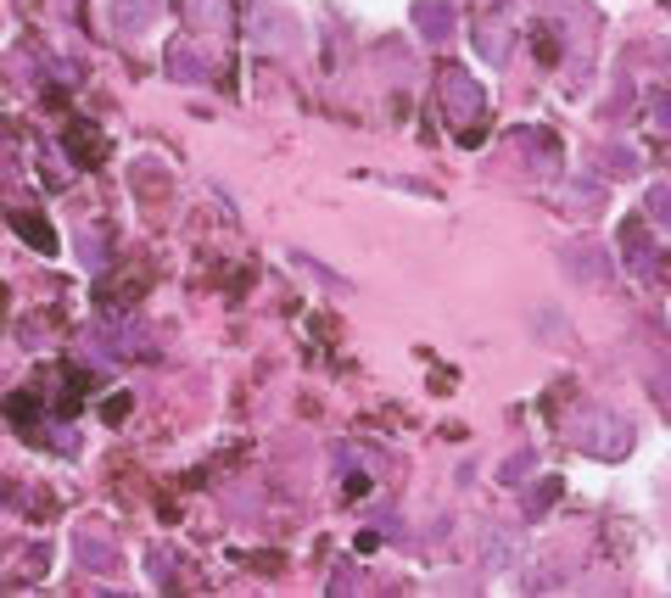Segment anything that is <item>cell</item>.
I'll return each mask as SVG.
<instances>
[{"mask_svg":"<svg viewBox=\"0 0 671 598\" xmlns=\"http://www.w3.org/2000/svg\"><path fill=\"white\" fill-rule=\"evenodd\" d=\"M62 146H67V157H73V162H84V168L107 162V140H102V129H96L90 118H67V129H62Z\"/></svg>","mask_w":671,"mask_h":598,"instance_id":"cell-11","label":"cell"},{"mask_svg":"<svg viewBox=\"0 0 671 598\" xmlns=\"http://www.w3.org/2000/svg\"><path fill=\"white\" fill-rule=\"evenodd\" d=\"M643 207H649V218H654V224H665V229H671V185H649V202H643Z\"/></svg>","mask_w":671,"mask_h":598,"instance_id":"cell-24","label":"cell"},{"mask_svg":"<svg viewBox=\"0 0 671 598\" xmlns=\"http://www.w3.org/2000/svg\"><path fill=\"white\" fill-rule=\"evenodd\" d=\"M246 40L258 45V51H297L302 45V29H297V18L280 7V0H252Z\"/></svg>","mask_w":671,"mask_h":598,"instance_id":"cell-4","label":"cell"},{"mask_svg":"<svg viewBox=\"0 0 671 598\" xmlns=\"http://www.w3.org/2000/svg\"><path fill=\"white\" fill-rule=\"evenodd\" d=\"M554 498H560V476H548L543 487H532V492H526V521H543Z\"/></svg>","mask_w":671,"mask_h":598,"instance_id":"cell-22","label":"cell"},{"mask_svg":"<svg viewBox=\"0 0 671 598\" xmlns=\"http://www.w3.org/2000/svg\"><path fill=\"white\" fill-rule=\"evenodd\" d=\"M532 464H537V453H532V448H521L515 459H503V476H498V481H503V487H521Z\"/></svg>","mask_w":671,"mask_h":598,"instance_id":"cell-23","label":"cell"},{"mask_svg":"<svg viewBox=\"0 0 671 598\" xmlns=\"http://www.w3.org/2000/svg\"><path fill=\"white\" fill-rule=\"evenodd\" d=\"M12 229L34 246V252H56V229L40 218V213H29V207H12Z\"/></svg>","mask_w":671,"mask_h":598,"instance_id":"cell-16","label":"cell"},{"mask_svg":"<svg viewBox=\"0 0 671 598\" xmlns=\"http://www.w3.org/2000/svg\"><path fill=\"white\" fill-rule=\"evenodd\" d=\"M638 375H643V386H649V397H654V408L660 414H671V341L660 335V324H649V330H638Z\"/></svg>","mask_w":671,"mask_h":598,"instance_id":"cell-5","label":"cell"},{"mask_svg":"<svg viewBox=\"0 0 671 598\" xmlns=\"http://www.w3.org/2000/svg\"><path fill=\"white\" fill-rule=\"evenodd\" d=\"M599 207H605L599 180H565V185H560V213H571V218H594Z\"/></svg>","mask_w":671,"mask_h":598,"instance_id":"cell-14","label":"cell"},{"mask_svg":"<svg viewBox=\"0 0 671 598\" xmlns=\"http://www.w3.org/2000/svg\"><path fill=\"white\" fill-rule=\"evenodd\" d=\"M548 12L565 18V40H571V84H582L587 73V51H594V12L582 7V0H548Z\"/></svg>","mask_w":671,"mask_h":598,"instance_id":"cell-8","label":"cell"},{"mask_svg":"<svg viewBox=\"0 0 671 598\" xmlns=\"http://www.w3.org/2000/svg\"><path fill=\"white\" fill-rule=\"evenodd\" d=\"M565 437L594 459H627L632 453V425L616 408H576L565 419Z\"/></svg>","mask_w":671,"mask_h":598,"instance_id":"cell-1","label":"cell"},{"mask_svg":"<svg viewBox=\"0 0 671 598\" xmlns=\"http://www.w3.org/2000/svg\"><path fill=\"white\" fill-rule=\"evenodd\" d=\"M621 252H627V269H632L643 286L665 275V246L643 229V218H627V224H621Z\"/></svg>","mask_w":671,"mask_h":598,"instance_id":"cell-7","label":"cell"},{"mask_svg":"<svg viewBox=\"0 0 671 598\" xmlns=\"http://www.w3.org/2000/svg\"><path fill=\"white\" fill-rule=\"evenodd\" d=\"M599 162H605V174H610V180L638 174V151H632V146H599Z\"/></svg>","mask_w":671,"mask_h":598,"instance_id":"cell-18","label":"cell"},{"mask_svg":"<svg viewBox=\"0 0 671 598\" xmlns=\"http://www.w3.org/2000/svg\"><path fill=\"white\" fill-rule=\"evenodd\" d=\"M476 45H481L487 62H503V51H510V23H503V18H487V23L476 29Z\"/></svg>","mask_w":671,"mask_h":598,"instance_id":"cell-17","label":"cell"},{"mask_svg":"<svg viewBox=\"0 0 671 598\" xmlns=\"http://www.w3.org/2000/svg\"><path fill=\"white\" fill-rule=\"evenodd\" d=\"M643 118H649L654 135L671 140V96H665V90H649V96H643Z\"/></svg>","mask_w":671,"mask_h":598,"instance_id":"cell-21","label":"cell"},{"mask_svg":"<svg viewBox=\"0 0 671 598\" xmlns=\"http://www.w3.org/2000/svg\"><path fill=\"white\" fill-rule=\"evenodd\" d=\"M330 592H364V570L353 559H342V570L330 576Z\"/></svg>","mask_w":671,"mask_h":598,"instance_id":"cell-25","label":"cell"},{"mask_svg":"<svg viewBox=\"0 0 671 598\" xmlns=\"http://www.w3.org/2000/svg\"><path fill=\"white\" fill-rule=\"evenodd\" d=\"M437 96H443V113L454 118L459 140H476V135H481V113H487L481 84H476L465 67H443V73H437Z\"/></svg>","mask_w":671,"mask_h":598,"instance_id":"cell-3","label":"cell"},{"mask_svg":"<svg viewBox=\"0 0 671 598\" xmlns=\"http://www.w3.org/2000/svg\"><path fill=\"white\" fill-rule=\"evenodd\" d=\"M627 107H632V84H627V78H616V90H610V107H605V118H610V124H621V118H627Z\"/></svg>","mask_w":671,"mask_h":598,"instance_id":"cell-26","label":"cell"},{"mask_svg":"<svg viewBox=\"0 0 671 598\" xmlns=\"http://www.w3.org/2000/svg\"><path fill=\"white\" fill-rule=\"evenodd\" d=\"M454 7H448V0H419V7H414V29L419 34H426V45H448L454 40Z\"/></svg>","mask_w":671,"mask_h":598,"instance_id":"cell-12","label":"cell"},{"mask_svg":"<svg viewBox=\"0 0 671 598\" xmlns=\"http://www.w3.org/2000/svg\"><path fill=\"white\" fill-rule=\"evenodd\" d=\"M18 565H23V570H29V576H40V570H45V548H40V543H34V548H29V554H18Z\"/></svg>","mask_w":671,"mask_h":598,"instance_id":"cell-27","label":"cell"},{"mask_svg":"<svg viewBox=\"0 0 671 598\" xmlns=\"http://www.w3.org/2000/svg\"><path fill=\"white\" fill-rule=\"evenodd\" d=\"M151 18H157V0H113V29L118 34H140V29H151Z\"/></svg>","mask_w":671,"mask_h":598,"instance_id":"cell-15","label":"cell"},{"mask_svg":"<svg viewBox=\"0 0 671 598\" xmlns=\"http://www.w3.org/2000/svg\"><path fill=\"white\" fill-rule=\"evenodd\" d=\"M481 554H487V570H503V565H515V543L503 537V532H481Z\"/></svg>","mask_w":671,"mask_h":598,"instance_id":"cell-20","label":"cell"},{"mask_svg":"<svg viewBox=\"0 0 671 598\" xmlns=\"http://www.w3.org/2000/svg\"><path fill=\"white\" fill-rule=\"evenodd\" d=\"M174 7H180L185 29H196V34H230V23H235L230 0H174Z\"/></svg>","mask_w":671,"mask_h":598,"instance_id":"cell-10","label":"cell"},{"mask_svg":"<svg viewBox=\"0 0 671 598\" xmlns=\"http://www.w3.org/2000/svg\"><path fill=\"white\" fill-rule=\"evenodd\" d=\"M213 56L196 45V40H174V45H168V73H174V78H213Z\"/></svg>","mask_w":671,"mask_h":598,"instance_id":"cell-13","label":"cell"},{"mask_svg":"<svg viewBox=\"0 0 671 598\" xmlns=\"http://www.w3.org/2000/svg\"><path fill=\"white\" fill-rule=\"evenodd\" d=\"M73 554H78V565H84V570H118V543H113L96 521L73 526Z\"/></svg>","mask_w":671,"mask_h":598,"instance_id":"cell-9","label":"cell"},{"mask_svg":"<svg viewBox=\"0 0 671 598\" xmlns=\"http://www.w3.org/2000/svg\"><path fill=\"white\" fill-rule=\"evenodd\" d=\"M560 275L582 291H605L610 286V252L599 241H565L560 246Z\"/></svg>","mask_w":671,"mask_h":598,"instance_id":"cell-6","label":"cell"},{"mask_svg":"<svg viewBox=\"0 0 671 598\" xmlns=\"http://www.w3.org/2000/svg\"><path fill=\"white\" fill-rule=\"evenodd\" d=\"M146 570H151L157 587H174V581H180V559H174V548H151V554H146Z\"/></svg>","mask_w":671,"mask_h":598,"instance_id":"cell-19","label":"cell"},{"mask_svg":"<svg viewBox=\"0 0 671 598\" xmlns=\"http://www.w3.org/2000/svg\"><path fill=\"white\" fill-rule=\"evenodd\" d=\"M498 162L515 180H554L560 174V140L548 129H510L498 140Z\"/></svg>","mask_w":671,"mask_h":598,"instance_id":"cell-2","label":"cell"}]
</instances>
